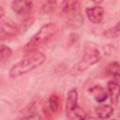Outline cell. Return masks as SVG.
I'll return each instance as SVG.
<instances>
[{"label": "cell", "mask_w": 120, "mask_h": 120, "mask_svg": "<svg viewBox=\"0 0 120 120\" xmlns=\"http://www.w3.org/2000/svg\"><path fill=\"white\" fill-rule=\"evenodd\" d=\"M45 60V54L39 51H34L25 53L19 62L15 63L9 68L8 76L10 78H18L23 76L43 65Z\"/></svg>", "instance_id": "cell-1"}, {"label": "cell", "mask_w": 120, "mask_h": 120, "mask_svg": "<svg viewBox=\"0 0 120 120\" xmlns=\"http://www.w3.org/2000/svg\"><path fill=\"white\" fill-rule=\"evenodd\" d=\"M59 31V27L55 22H47L43 24L38 32L28 40L23 48L24 54L38 51V49L45 44H47L50 40H52Z\"/></svg>", "instance_id": "cell-2"}, {"label": "cell", "mask_w": 120, "mask_h": 120, "mask_svg": "<svg viewBox=\"0 0 120 120\" xmlns=\"http://www.w3.org/2000/svg\"><path fill=\"white\" fill-rule=\"evenodd\" d=\"M101 59V53L98 48L94 43H86L83 49V54L81 60L76 63L70 69L69 73L72 76H78L84 72L89 67L98 63Z\"/></svg>", "instance_id": "cell-3"}, {"label": "cell", "mask_w": 120, "mask_h": 120, "mask_svg": "<svg viewBox=\"0 0 120 120\" xmlns=\"http://www.w3.org/2000/svg\"><path fill=\"white\" fill-rule=\"evenodd\" d=\"M66 116L68 120H86L87 112L79 104V94L76 88L68 90L66 100Z\"/></svg>", "instance_id": "cell-4"}, {"label": "cell", "mask_w": 120, "mask_h": 120, "mask_svg": "<svg viewBox=\"0 0 120 120\" xmlns=\"http://www.w3.org/2000/svg\"><path fill=\"white\" fill-rule=\"evenodd\" d=\"M22 26L9 19H0V39H7L18 36Z\"/></svg>", "instance_id": "cell-5"}, {"label": "cell", "mask_w": 120, "mask_h": 120, "mask_svg": "<svg viewBox=\"0 0 120 120\" xmlns=\"http://www.w3.org/2000/svg\"><path fill=\"white\" fill-rule=\"evenodd\" d=\"M61 105H62L61 97L56 93L51 94L46 99L43 106L44 114L47 117H53L61 110Z\"/></svg>", "instance_id": "cell-6"}, {"label": "cell", "mask_w": 120, "mask_h": 120, "mask_svg": "<svg viewBox=\"0 0 120 120\" xmlns=\"http://www.w3.org/2000/svg\"><path fill=\"white\" fill-rule=\"evenodd\" d=\"M10 8L14 13H16L19 17L22 18L24 21L29 20L33 8L34 3L32 1H12L10 4Z\"/></svg>", "instance_id": "cell-7"}, {"label": "cell", "mask_w": 120, "mask_h": 120, "mask_svg": "<svg viewBox=\"0 0 120 120\" xmlns=\"http://www.w3.org/2000/svg\"><path fill=\"white\" fill-rule=\"evenodd\" d=\"M85 14L88 20L95 24L100 23L104 17V8L99 5H95L85 8Z\"/></svg>", "instance_id": "cell-8"}, {"label": "cell", "mask_w": 120, "mask_h": 120, "mask_svg": "<svg viewBox=\"0 0 120 120\" xmlns=\"http://www.w3.org/2000/svg\"><path fill=\"white\" fill-rule=\"evenodd\" d=\"M81 3L79 1H61L57 2V8L59 11L64 15H69L76 11H79Z\"/></svg>", "instance_id": "cell-9"}, {"label": "cell", "mask_w": 120, "mask_h": 120, "mask_svg": "<svg viewBox=\"0 0 120 120\" xmlns=\"http://www.w3.org/2000/svg\"><path fill=\"white\" fill-rule=\"evenodd\" d=\"M107 95H109L113 105H117L119 101V82L116 80H111L107 82Z\"/></svg>", "instance_id": "cell-10"}, {"label": "cell", "mask_w": 120, "mask_h": 120, "mask_svg": "<svg viewBox=\"0 0 120 120\" xmlns=\"http://www.w3.org/2000/svg\"><path fill=\"white\" fill-rule=\"evenodd\" d=\"M97 117L100 120H107L114 113V108L109 104H100L95 109Z\"/></svg>", "instance_id": "cell-11"}, {"label": "cell", "mask_w": 120, "mask_h": 120, "mask_svg": "<svg viewBox=\"0 0 120 120\" xmlns=\"http://www.w3.org/2000/svg\"><path fill=\"white\" fill-rule=\"evenodd\" d=\"M88 92L94 98V99L97 102H99V103L104 102L108 98V95H107V92H106L105 88L102 87L101 85H98V84L91 86L88 89Z\"/></svg>", "instance_id": "cell-12"}, {"label": "cell", "mask_w": 120, "mask_h": 120, "mask_svg": "<svg viewBox=\"0 0 120 120\" xmlns=\"http://www.w3.org/2000/svg\"><path fill=\"white\" fill-rule=\"evenodd\" d=\"M82 22H83V17L81 14L80 10L68 15L67 23L70 27H72V28H78V27H80L82 24Z\"/></svg>", "instance_id": "cell-13"}, {"label": "cell", "mask_w": 120, "mask_h": 120, "mask_svg": "<svg viewBox=\"0 0 120 120\" xmlns=\"http://www.w3.org/2000/svg\"><path fill=\"white\" fill-rule=\"evenodd\" d=\"M119 68H120V66H119L118 62L113 61V62L110 63V64L106 67L105 71H106V73L108 74V76L112 77V80H116V81H118V79H119V75H120Z\"/></svg>", "instance_id": "cell-14"}, {"label": "cell", "mask_w": 120, "mask_h": 120, "mask_svg": "<svg viewBox=\"0 0 120 120\" xmlns=\"http://www.w3.org/2000/svg\"><path fill=\"white\" fill-rule=\"evenodd\" d=\"M11 55H12V50L8 46L0 43V64L8 60L11 57Z\"/></svg>", "instance_id": "cell-15"}, {"label": "cell", "mask_w": 120, "mask_h": 120, "mask_svg": "<svg viewBox=\"0 0 120 120\" xmlns=\"http://www.w3.org/2000/svg\"><path fill=\"white\" fill-rule=\"evenodd\" d=\"M103 35H104V37H106L108 38H118V36H119V22H116L115 25H113V26L108 28L107 30H105Z\"/></svg>", "instance_id": "cell-16"}, {"label": "cell", "mask_w": 120, "mask_h": 120, "mask_svg": "<svg viewBox=\"0 0 120 120\" xmlns=\"http://www.w3.org/2000/svg\"><path fill=\"white\" fill-rule=\"evenodd\" d=\"M57 7V2L55 1H47V2H44L41 6V11L43 13H52Z\"/></svg>", "instance_id": "cell-17"}, {"label": "cell", "mask_w": 120, "mask_h": 120, "mask_svg": "<svg viewBox=\"0 0 120 120\" xmlns=\"http://www.w3.org/2000/svg\"><path fill=\"white\" fill-rule=\"evenodd\" d=\"M21 120H41L40 115L38 112H31L27 115H25L24 117H22Z\"/></svg>", "instance_id": "cell-18"}, {"label": "cell", "mask_w": 120, "mask_h": 120, "mask_svg": "<svg viewBox=\"0 0 120 120\" xmlns=\"http://www.w3.org/2000/svg\"><path fill=\"white\" fill-rule=\"evenodd\" d=\"M4 14H5V8H3V6H1V5H0V19H2V18H3Z\"/></svg>", "instance_id": "cell-19"}, {"label": "cell", "mask_w": 120, "mask_h": 120, "mask_svg": "<svg viewBox=\"0 0 120 120\" xmlns=\"http://www.w3.org/2000/svg\"><path fill=\"white\" fill-rule=\"evenodd\" d=\"M1 82H2V81H1V79H0V84H1Z\"/></svg>", "instance_id": "cell-20"}, {"label": "cell", "mask_w": 120, "mask_h": 120, "mask_svg": "<svg viewBox=\"0 0 120 120\" xmlns=\"http://www.w3.org/2000/svg\"><path fill=\"white\" fill-rule=\"evenodd\" d=\"M111 120H116V119H111Z\"/></svg>", "instance_id": "cell-21"}]
</instances>
